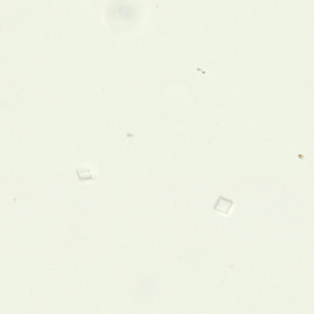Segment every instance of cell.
Returning <instances> with one entry per match:
<instances>
[{"label":"cell","instance_id":"6da1fadb","mask_svg":"<svg viewBox=\"0 0 314 314\" xmlns=\"http://www.w3.org/2000/svg\"><path fill=\"white\" fill-rule=\"evenodd\" d=\"M106 12L108 22L117 30H122L128 27L135 20L136 13L133 6L120 0L110 2Z\"/></svg>","mask_w":314,"mask_h":314},{"label":"cell","instance_id":"7a4b0ae2","mask_svg":"<svg viewBox=\"0 0 314 314\" xmlns=\"http://www.w3.org/2000/svg\"><path fill=\"white\" fill-rule=\"evenodd\" d=\"M233 203L231 200L220 196L214 205V209L227 215L229 213Z\"/></svg>","mask_w":314,"mask_h":314}]
</instances>
